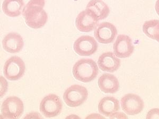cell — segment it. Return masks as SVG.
Returning <instances> with one entry per match:
<instances>
[{
  "label": "cell",
  "mask_w": 159,
  "mask_h": 119,
  "mask_svg": "<svg viewBox=\"0 0 159 119\" xmlns=\"http://www.w3.org/2000/svg\"><path fill=\"white\" fill-rule=\"evenodd\" d=\"M45 4V0H30L25 6L23 15L29 27L39 29L46 24L48 15L43 10Z\"/></svg>",
  "instance_id": "1"
},
{
  "label": "cell",
  "mask_w": 159,
  "mask_h": 119,
  "mask_svg": "<svg viewBox=\"0 0 159 119\" xmlns=\"http://www.w3.org/2000/svg\"><path fill=\"white\" fill-rule=\"evenodd\" d=\"M99 73L97 64L91 59H81L73 67V75L75 79L83 83L93 81Z\"/></svg>",
  "instance_id": "2"
},
{
  "label": "cell",
  "mask_w": 159,
  "mask_h": 119,
  "mask_svg": "<svg viewBox=\"0 0 159 119\" xmlns=\"http://www.w3.org/2000/svg\"><path fill=\"white\" fill-rule=\"evenodd\" d=\"M88 92L85 87L74 85L66 89L63 94L64 101L71 108L81 105L87 99Z\"/></svg>",
  "instance_id": "3"
},
{
  "label": "cell",
  "mask_w": 159,
  "mask_h": 119,
  "mask_svg": "<svg viewBox=\"0 0 159 119\" xmlns=\"http://www.w3.org/2000/svg\"><path fill=\"white\" fill-rule=\"evenodd\" d=\"M25 70V64L23 60L18 56H12L6 61L3 73L7 79L15 81L23 76Z\"/></svg>",
  "instance_id": "4"
},
{
  "label": "cell",
  "mask_w": 159,
  "mask_h": 119,
  "mask_svg": "<svg viewBox=\"0 0 159 119\" xmlns=\"http://www.w3.org/2000/svg\"><path fill=\"white\" fill-rule=\"evenodd\" d=\"M24 111L23 102L15 96L7 98L1 106L2 116L6 119H18L22 116Z\"/></svg>",
  "instance_id": "5"
},
{
  "label": "cell",
  "mask_w": 159,
  "mask_h": 119,
  "mask_svg": "<svg viewBox=\"0 0 159 119\" xmlns=\"http://www.w3.org/2000/svg\"><path fill=\"white\" fill-rule=\"evenodd\" d=\"M63 104L61 99L55 94H51L42 99L40 104V112L45 117H55L61 112Z\"/></svg>",
  "instance_id": "6"
},
{
  "label": "cell",
  "mask_w": 159,
  "mask_h": 119,
  "mask_svg": "<svg viewBox=\"0 0 159 119\" xmlns=\"http://www.w3.org/2000/svg\"><path fill=\"white\" fill-rule=\"evenodd\" d=\"M120 103L122 110L129 116L137 115L143 111L144 107V103L141 97L132 93L124 96Z\"/></svg>",
  "instance_id": "7"
},
{
  "label": "cell",
  "mask_w": 159,
  "mask_h": 119,
  "mask_svg": "<svg viewBox=\"0 0 159 119\" xmlns=\"http://www.w3.org/2000/svg\"><path fill=\"white\" fill-rule=\"evenodd\" d=\"M117 33V28L114 24L105 22L96 27L94 29V35L100 43L108 44L114 42Z\"/></svg>",
  "instance_id": "8"
},
{
  "label": "cell",
  "mask_w": 159,
  "mask_h": 119,
  "mask_svg": "<svg viewBox=\"0 0 159 119\" xmlns=\"http://www.w3.org/2000/svg\"><path fill=\"white\" fill-rule=\"evenodd\" d=\"M98 43L92 37L82 36L74 43V50L77 54L81 56H90L98 49Z\"/></svg>",
  "instance_id": "9"
},
{
  "label": "cell",
  "mask_w": 159,
  "mask_h": 119,
  "mask_svg": "<svg viewBox=\"0 0 159 119\" xmlns=\"http://www.w3.org/2000/svg\"><path fill=\"white\" fill-rule=\"evenodd\" d=\"M114 54L118 58H128L134 51L132 39L126 34H120L113 45Z\"/></svg>",
  "instance_id": "10"
},
{
  "label": "cell",
  "mask_w": 159,
  "mask_h": 119,
  "mask_svg": "<svg viewBox=\"0 0 159 119\" xmlns=\"http://www.w3.org/2000/svg\"><path fill=\"white\" fill-rule=\"evenodd\" d=\"M98 20L90 11L85 10L80 13L76 17L75 24L77 29L84 33L93 30L98 24Z\"/></svg>",
  "instance_id": "11"
},
{
  "label": "cell",
  "mask_w": 159,
  "mask_h": 119,
  "mask_svg": "<svg viewBox=\"0 0 159 119\" xmlns=\"http://www.w3.org/2000/svg\"><path fill=\"white\" fill-rule=\"evenodd\" d=\"M98 64L99 68L103 72L114 73L119 69L121 61L114 53L106 52L100 56Z\"/></svg>",
  "instance_id": "12"
},
{
  "label": "cell",
  "mask_w": 159,
  "mask_h": 119,
  "mask_svg": "<svg viewBox=\"0 0 159 119\" xmlns=\"http://www.w3.org/2000/svg\"><path fill=\"white\" fill-rule=\"evenodd\" d=\"M2 46L6 51L12 54L17 53L20 52L24 47V40L17 33H9L4 38Z\"/></svg>",
  "instance_id": "13"
},
{
  "label": "cell",
  "mask_w": 159,
  "mask_h": 119,
  "mask_svg": "<svg viewBox=\"0 0 159 119\" xmlns=\"http://www.w3.org/2000/svg\"><path fill=\"white\" fill-rule=\"evenodd\" d=\"M100 90L107 94H114L119 89V83L116 76L110 74L102 75L98 79Z\"/></svg>",
  "instance_id": "14"
},
{
  "label": "cell",
  "mask_w": 159,
  "mask_h": 119,
  "mask_svg": "<svg viewBox=\"0 0 159 119\" xmlns=\"http://www.w3.org/2000/svg\"><path fill=\"white\" fill-rule=\"evenodd\" d=\"M120 109L119 102L112 96H106L102 98L98 104V111L100 113L107 117L117 112Z\"/></svg>",
  "instance_id": "15"
},
{
  "label": "cell",
  "mask_w": 159,
  "mask_h": 119,
  "mask_svg": "<svg viewBox=\"0 0 159 119\" xmlns=\"http://www.w3.org/2000/svg\"><path fill=\"white\" fill-rule=\"evenodd\" d=\"M86 10L92 13L98 21L107 18L110 13L108 6L102 0H91L88 4Z\"/></svg>",
  "instance_id": "16"
},
{
  "label": "cell",
  "mask_w": 159,
  "mask_h": 119,
  "mask_svg": "<svg viewBox=\"0 0 159 119\" xmlns=\"http://www.w3.org/2000/svg\"><path fill=\"white\" fill-rule=\"evenodd\" d=\"M25 3L23 0H4L2 10L7 16L15 18L24 12Z\"/></svg>",
  "instance_id": "17"
},
{
  "label": "cell",
  "mask_w": 159,
  "mask_h": 119,
  "mask_svg": "<svg viewBox=\"0 0 159 119\" xmlns=\"http://www.w3.org/2000/svg\"><path fill=\"white\" fill-rule=\"evenodd\" d=\"M143 31L147 36L159 42V20H151L145 22Z\"/></svg>",
  "instance_id": "18"
},
{
  "label": "cell",
  "mask_w": 159,
  "mask_h": 119,
  "mask_svg": "<svg viewBox=\"0 0 159 119\" xmlns=\"http://www.w3.org/2000/svg\"><path fill=\"white\" fill-rule=\"evenodd\" d=\"M147 119H159V108H153L147 113Z\"/></svg>",
  "instance_id": "19"
},
{
  "label": "cell",
  "mask_w": 159,
  "mask_h": 119,
  "mask_svg": "<svg viewBox=\"0 0 159 119\" xmlns=\"http://www.w3.org/2000/svg\"><path fill=\"white\" fill-rule=\"evenodd\" d=\"M155 9H156V12L157 13V15L159 16V0H157V1L156 2Z\"/></svg>",
  "instance_id": "20"
}]
</instances>
